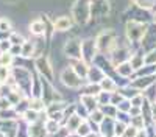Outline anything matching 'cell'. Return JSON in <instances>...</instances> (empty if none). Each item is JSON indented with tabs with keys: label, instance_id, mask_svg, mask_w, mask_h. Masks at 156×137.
<instances>
[{
	"label": "cell",
	"instance_id": "obj_1",
	"mask_svg": "<svg viewBox=\"0 0 156 137\" xmlns=\"http://www.w3.org/2000/svg\"><path fill=\"white\" fill-rule=\"evenodd\" d=\"M62 81L66 83V84H69V86H78V83H80V80H78V77H76V73H72L69 70L64 72Z\"/></svg>",
	"mask_w": 156,
	"mask_h": 137
},
{
	"label": "cell",
	"instance_id": "obj_2",
	"mask_svg": "<svg viewBox=\"0 0 156 137\" xmlns=\"http://www.w3.org/2000/svg\"><path fill=\"white\" fill-rule=\"evenodd\" d=\"M70 25H72V22L69 20V17H59V19L55 20V28L61 30V31L62 30H69Z\"/></svg>",
	"mask_w": 156,
	"mask_h": 137
},
{
	"label": "cell",
	"instance_id": "obj_3",
	"mask_svg": "<svg viewBox=\"0 0 156 137\" xmlns=\"http://www.w3.org/2000/svg\"><path fill=\"white\" fill-rule=\"evenodd\" d=\"M30 31L34 33V34H42L45 31V25L41 22V20H36L30 25Z\"/></svg>",
	"mask_w": 156,
	"mask_h": 137
},
{
	"label": "cell",
	"instance_id": "obj_4",
	"mask_svg": "<svg viewBox=\"0 0 156 137\" xmlns=\"http://www.w3.org/2000/svg\"><path fill=\"white\" fill-rule=\"evenodd\" d=\"M37 64H39V69H41L42 72L45 70V75H47V77L50 78V75H51V70H50V67H48V64H42V61H39V62H37Z\"/></svg>",
	"mask_w": 156,
	"mask_h": 137
},
{
	"label": "cell",
	"instance_id": "obj_5",
	"mask_svg": "<svg viewBox=\"0 0 156 137\" xmlns=\"http://www.w3.org/2000/svg\"><path fill=\"white\" fill-rule=\"evenodd\" d=\"M103 89H108V91L112 89V83H111V80H103Z\"/></svg>",
	"mask_w": 156,
	"mask_h": 137
},
{
	"label": "cell",
	"instance_id": "obj_6",
	"mask_svg": "<svg viewBox=\"0 0 156 137\" xmlns=\"http://www.w3.org/2000/svg\"><path fill=\"white\" fill-rule=\"evenodd\" d=\"M0 30H9V23L8 22H0Z\"/></svg>",
	"mask_w": 156,
	"mask_h": 137
},
{
	"label": "cell",
	"instance_id": "obj_7",
	"mask_svg": "<svg viewBox=\"0 0 156 137\" xmlns=\"http://www.w3.org/2000/svg\"><path fill=\"white\" fill-rule=\"evenodd\" d=\"M2 64H3V66H8V64H9V56H3V58H2Z\"/></svg>",
	"mask_w": 156,
	"mask_h": 137
},
{
	"label": "cell",
	"instance_id": "obj_8",
	"mask_svg": "<svg viewBox=\"0 0 156 137\" xmlns=\"http://www.w3.org/2000/svg\"><path fill=\"white\" fill-rule=\"evenodd\" d=\"M0 137H2V135H0Z\"/></svg>",
	"mask_w": 156,
	"mask_h": 137
}]
</instances>
